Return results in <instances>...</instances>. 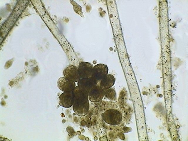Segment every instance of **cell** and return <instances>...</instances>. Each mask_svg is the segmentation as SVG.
I'll return each instance as SVG.
<instances>
[{
	"mask_svg": "<svg viewBox=\"0 0 188 141\" xmlns=\"http://www.w3.org/2000/svg\"><path fill=\"white\" fill-rule=\"evenodd\" d=\"M73 110L75 113L79 116L85 115L89 108L88 94L80 90L77 86L73 91Z\"/></svg>",
	"mask_w": 188,
	"mask_h": 141,
	"instance_id": "cell-1",
	"label": "cell"
},
{
	"mask_svg": "<svg viewBox=\"0 0 188 141\" xmlns=\"http://www.w3.org/2000/svg\"><path fill=\"white\" fill-rule=\"evenodd\" d=\"M105 96L107 98L111 100H114L115 98V90L111 88L105 90Z\"/></svg>",
	"mask_w": 188,
	"mask_h": 141,
	"instance_id": "cell-10",
	"label": "cell"
},
{
	"mask_svg": "<svg viewBox=\"0 0 188 141\" xmlns=\"http://www.w3.org/2000/svg\"><path fill=\"white\" fill-rule=\"evenodd\" d=\"M108 71L107 65L98 64L93 67L90 77L98 83L108 74Z\"/></svg>",
	"mask_w": 188,
	"mask_h": 141,
	"instance_id": "cell-2",
	"label": "cell"
},
{
	"mask_svg": "<svg viewBox=\"0 0 188 141\" xmlns=\"http://www.w3.org/2000/svg\"><path fill=\"white\" fill-rule=\"evenodd\" d=\"M78 86L79 89L87 93L96 85L97 83L90 77L80 78L78 82Z\"/></svg>",
	"mask_w": 188,
	"mask_h": 141,
	"instance_id": "cell-4",
	"label": "cell"
},
{
	"mask_svg": "<svg viewBox=\"0 0 188 141\" xmlns=\"http://www.w3.org/2000/svg\"><path fill=\"white\" fill-rule=\"evenodd\" d=\"M114 77L111 74H107L97 84L103 90H105L111 88L115 83Z\"/></svg>",
	"mask_w": 188,
	"mask_h": 141,
	"instance_id": "cell-9",
	"label": "cell"
},
{
	"mask_svg": "<svg viewBox=\"0 0 188 141\" xmlns=\"http://www.w3.org/2000/svg\"><path fill=\"white\" fill-rule=\"evenodd\" d=\"M57 85L60 90L64 92H72L76 87L75 82L64 77H60L58 79Z\"/></svg>",
	"mask_w": 188,
	"mask_h": 141,
	"instance_id": "cell-5",
	"label": "cell"
},
{
	"mask_svg": "<svg viewBox=\"0 0 188 141\" xmlns=\"http://www.w3.org/2000/svg\"><path fill=\"white\" fill-rule=\"evenodd\" d=\"M93 67V65L89 62L80 63L78 65V70L80 78L90 77Z\"/></svg>",
	"mask_w": 188,
	"mask_h": 141,
	"instance_id": "cell-8",
	"label": "cell"
},
{
	"mask_svg": "<svg viewBox=\"0 0 188 141\" xmlns=\"http://www.w3.org/2000/svg\"><path fill=\"white\" fill-rule=\"evenodd\" d=\"M63 74L65 78L75 82H78L80 79L78 67L72 65L68 66L64 69Z\"/></svg>",
	"mask_w": 188,
	"mask_h": 141,
	"instance_id": "cell-3",
	"label": "cell"
},
{
	"mask_svg": "<svg viewBox=\"0 0 188 141\" xmlns=\"http://www.w3.org/2000/svg\"><path fill=\"white\" fill-rule=\"evenodd\" d=\"M105 90L97 84L88 93V98L92 102H98L102 99L105 96Z\"/></svg>",
	"mask_w": 188,
	"mask_h": 141,
	"instance_id": "cell-6",
	"label": "cell"
},
{
	"mask_svg": "<svg viewBox=\"0 0 188 141\" xmlns=\"http://www.w3.org/2000/svg\"><path fill=\"white\" fill-rule=\"evenodd\" d=\"M74 95L73 92H64L59 96L58 104L65 108H69L73 106Z\"/></svg>",
	"mask_w": 188,
	"mask_h": 141,
	"instance_id": "cell-7",
	"label": "cell"
}]
</instances>
